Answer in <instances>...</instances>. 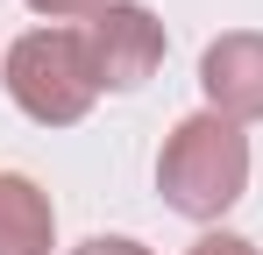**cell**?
Wrapping results in <instances>:
<instances>
[{
  "mask_svg": "<svg viewBox=\"0 0 263 255\" xmlns=\"http://www.w3.org/2000/svg\"><path fill=\"white\" fill-rule=\"evenodd\" d=\"M157 184L185 220H220L249 184V135L228 114H185L157 156Z\"/></svg>",
  "mask_w": 263,
  "mask_h": 255,
  "instance_id": "obj_1",
  "label": "cell"
},
{
  "mask_svg": "<svg viewBox=\"0 0 263 255\" xmlns=\"http://www.w3.org/2000/svg\"><path fill=\"white\" fill-rule=\"evenodd\" d=\"M7 92L43 128L86 121L92 99H100V71H92L86 29H36V36H22L7 50Z\"/></svg>",
  "mask_w": 263,
  "mask_h": 255,
  "instance_id": "obj_2",
  "label": "cell"
},
{
  "mask_svg": "<svg viewBox=\"0 0 263 255\" xmlns=\"http://www.w3.org/2000/svg\"><path fill=\"white\" fill-rule=\"evenodd\" d=\"M86 50H92V71H100L107 92H135L164 64V22L135 0H107L86 22Z\"/></svg>",
  "mask_w": 263,
  "mask_h": 255,
  "instance_id": "obj_3",
  "label": "cell"
},
{
  "mask_svg": "<svg viewBox=\"0 0 263 255\" xmlns=\"http://www.w3.org/2000/svg\"><path fill=\"white\" fill-rule=\"evenodd\" d=\"M199 85L228 121H263V36H220L199 57Z\"/></svg>",
  "mask_w": 263,
  "mask_h": 255,
  "instance_id": "obj_4",
  "label": "cell"
},
{
  "mask_svg": "<svg viewBox=\"0 0 263 255\" xmlns=\"http://www.w3.org/2000/svg\"><path fill=\"white\" fill-rule=\"evenodd\" d=\"M50 227H57L50 199L22 170H0V255H50Z\"/></svg>",
  "mask_w": 263,
  "mask_h": 255,
  "instance_id": "obj_5",
  "label": "cell"
},
{
  "mask_svg": "<svg viewBox=\"0 0 263 255\" xmlns=\"http://www.w3.org/2000/svg\"><path fill=\"white\" fill-rule=\"evenodd\" d=\"M185 255H256V241H242V234H206V241H192Z\"/></svg>",
  "mask_w": 263,
  "mask_h": 255,
  "instance_id": "obj_6",
  "label": "cell"
},
{
  "mask_svg": "<svg viewBox=\"0 0 263 255\" xmlns=\"http://www.w3.org/2000/svg\"><path fill=\"white\" fill-rule=\"evenodd\" d=\"M71 255H149L142 241H121V234H100V241H86V248H71Z\"/></svg>",
  "mask_w": 263,
  "mask_h": 255,
  "instance_id": "obj_7",
  "label": "cell"
},
{
  "mask_svg": "<svg viewBox=\"0 0 263 255\" xmlns=\"http://www.w3.org/2000/svg\"><path fill=\"white\" fill-rule=\"evenodd\" d=\"M36 14H100L107 0H29Z\"/></svg>",
  "mask_w": 263,
  "mask_h": 255,
  "instance_id": "obj_8",
  "label": "cell"
}]
</instances>
